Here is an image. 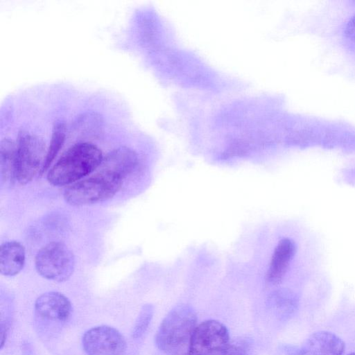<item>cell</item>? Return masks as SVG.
Instances as JSON below:
<instances>
[{
	"label": "cell",
	"instance_id": "cell-1",
	"mask_svg": "<svg viewBox=\"0 0 355 355\" xmlns=\"http://www.w3.org/2000/svg\"><path fill=\"white\" fill-rule=\"evenodd\" d=\"M103 159L101 150L94 144H76L50 169L47 180L54 186L71 184L95 171L101 166Z\"/></svg>",
	"mask_w": 355,
	"mask_h": 355
},
{
	"label": "cell",
	"instance_id": "cell-2",
	"mask_svg": "<svg viewBox=\"0 0 355 355\" xmlns=\"http://www.w3.org/2000/svg\"><path fill=\"white\" fill-rule=\"evenodd\" d=\"M196 324L197 316L192 307L176 306L166 315L157 331V346L170 355H188Z\"/></svg>",
	"mask_w": 355,
	"mask_h": 355
},
{
	"label": "cell",
	"instance_id": "cell-3",
	"mask_svg": "<svg viewBox=\"0 0 355 355\" xmlns=\"http://www.w3.org/2000/svg\"><path fill=\"white\" fill-rule=\"evenodd\" d=\"M123 180L101 172L75 182L64 192V199L73 206H83L112 198L121 189Z\"/></svg>",
	"mask_w": 355,
	"mask_h": 355
},
{
	"label": "cell",
	"instance_id": "cell-4",
	"mask_svg": "<svg viewBox=\"0 0 355 355\" xmlns=\"http://www.w3.org/2000/svg\"><path fill=\"white\" fill-rule=\"evenodd\" d=\"M35 266L44 278L61 282L67 280L73 274L75 257L65 244L53 241L38 251L35 258Z\"/></svg>",
	"mask_w": 355,
	"mask_h": 355
},
{
	"label": "cell",
	"instance_id": "cell-5",
	"mask_svg": "<svg viewBox=\"0 0 355 355\" xmlns=\"http://www.w3.org/2000/svg\"><path fill=\"white\" fill-rule=\"evenodd\" d=\"M47 150L40 137L22 132L17 142V180L26 184L40 173Z\"/></svg>",
	"mask_w": 355,
	"mask_h": 355
},
{
	"label": "cell",
	"instance_id": "cell-6",
	"mask_svg": "<svg viewBox=\"0 0 355 355\" xmlns=\"http://www.w3.org/2000/svg\"><path fill=\"white\" fill-rule=\"evenodd\" d=\"M229 345L226 327L219 321L209 320L196 327L188 355H225Z\"/></svg>",
	"mask_w": 355,
	"mask_h": 355
},
{
	"label": "cell",
	"instance_id": "cell-7",
	"mask_svg": "<svg viewBox=\"0 0 355 355\" xmlns=\"http://www.w3.org/2000/svg\"><path fill=\"white\" fill-rule=\"evenodd\" d=\"M82 343L87 355H123L126 349L123 336L115 328L105 325L87 331Z\"/></svg>",
	"mask_w": 355,
	"mask_h": 355
},
{
	"label": "cell",
	"instance_id": "cell-8",
	"mask_svg": "<svg viewBox=\"0 0 355 355\" xmlns=\"http://www.w3.org/2000/svg\"><path fill=\"white\" fill-rule=\"evenodd\" d=\"M35 312L42 320L62 322L69 319L72 306L69 299L59 292H48L35 301Z\"/></svg>",
	"mask_w": 355,
	"mask_h": 355
},
{
	"label": "cell",
	"instance_id": "cell-9",
	"mask_svg": "<svg viewBox=\"0 0 355 355\" xmlns=\"http://www.w3.org/2000/svg\"><path fill=\"white\" fill-rule=\"evenodd\" d=\"M139 164L137 154L128 147H119L103 157L100 171L123 180L137 168Z\"/></svg>",
	"mask_w": 355,
	"mask_h": 355
},
{
	"label": "cell",
	"instance_id": "cell-10",
	"mask_svg": "<svg viewBox=\"0 0 355 355\" xmlns=\"http://www.w3.org/2000/svg\"><path fill=\"white\" fill-rule=\"evenodd\" d=\"M344 349L343 341L335 334L318 331L304 342L300 355H342Z\"/></svg>",
	"mask_w": 355,
	"mask_h": 355
},
{
	"label": "cell",
	"instance_id": "cell-11",
	"mask_svg": "<svg viewBox=\"0 0 355 355\" xmlns=\"http://www.w3.org/2000/svg\"><path fill=\"white\" fill-rule=\"evenodd\" d=\"M295 251V244L291 239L284 238L279 241L272 255L267 272L266 278L268 282L276 284L282 281Z\"/></svg>",
	"mask_w": 355,
	"mask_h": 355
},
{
	"label": "cell",
	"instance_id": "cell-12",
	"mask_svg": "<svg viewBox=\"0 0 355 355\" xmlns=\"http://www.w3.org/2000/svg\"><path fill=\"white\" fill-rule=\"evenodd\" d=\"M25 249L16 241L3 243L0 248V272L5 276L17 275L25 263Z\"/></svg>",
	"mask_w": 355,
	"mask_h": 355
},
{
	"label": "cell",
	"instance_id": "cell-13",
	"mask_svg": "<svg viewBox=\"0 0 355 355\" xmlns=\"http://www.w3.org/2000/svg\"><path fill=\"white\" fill-rule=\"evenodd\" d=\"M0 173L3 185L12 186L17 180V144L9 139L0 144Z\"/></svg>",
	"mask_w": 355,
	"mask_h": 355
},
{
	"label": "cell",
	"instance_id": "cell-14",
	"mask_svg": "<svg viewBox=\"0 0 355 355\" xmlns=\"http://www.w3.org/2000/svg\"><path fill=\"white\" fill-rule=\"evenodd\" d=\"M66 136V128L63 123L55 125L53 130L51 144L46 152L44 165L40 173L42 175L51 166L57 154L61 149Z\"/></svg>",
	"mask_w": 355,
	"mask_h": 355
},
{
	"label": "cell",
	"instance_id": "cell-15",
	"mask_svg": "<svg viewBox=\"0 0 355 355\" xmlns=\"http://www.w3.org/2000/svg\"><path fill=\"white\" fill-rule=\"evenodd\" d=\"M153 313V308L151 305L147 304L141 308L132 331L133 338H139L145 333L151 320Z\"/></svg>",
	"mask_w": 355,
	"mask_h": 355
},
{
	"label": "cell",
	"instance_id": "cell-16",
	"mask_svg": "<svg viewBox=\"0 0 355 355\" xmlns=\"http://www.w3.org/2000/svg\"><path fill=\"white\" fill-rule=\"evenodd\" d=\"M345 32L348 38L355 40V15L348 22Z\"/></svg>",
	"mask_w": 355,
	"mask_h": 355
},
{
	"label": "cell",
	"instance_id": "cell-17",
	"mask_svg": "<svg viewBox=\"0 0 355 355\" xmlns=\"http://www.w3.org/2000/svg\"><path fill=\"white\" fill-rule=\"evenodd\" d=\"M225 355H246L245 352L241 347L230 345L228 346Z\"/></svg>",
	"mask_w": 355,
	"mask_h": 355
},
{
	"label": "cell",
	"instance_id": "cell-18",
	"mask_svg": "<svg viewBox=\"0 0 355 355\" xmlns=\"http://www.w3.org/2000/svg\"><path fill=\"white\" fill-rule=\"evenodd\" d=\"M349 355H355V353H352V354H350Z\"/></svg>",
	"mask_w": 355,
	"mask_h": 355
}]
</instances>
